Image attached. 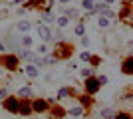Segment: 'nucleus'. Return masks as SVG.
I'll list each match as a JSON object with an SVG mask.
<instances>
[{
  "instance_id": "b1692460",
  "label": "nucleus",
  "mask_w": 133,
  "mask_h": 119,
  "mask_svg": "<svg viewBox=\"0 0 133 119\" xmlns=\"http://www.w3.org/2000/svg\"><path fill=\"white\" fill-rule=\"evenodd\" d=\"M68 93H70V89H66V87H64V89H60V93H58V97H66Z\"/></svg>"
},
{
  "instance_id": "a211bd4d",
  "label": "nucleus",
  "mask_w": 133,
  "mask_h": 119,
  "mask_svg": "<svg viewBox=\"0 0 133 119\" xmlns=\"http://www.w3.org/2000/svg\"><path fill=\"white\" fill-rule=\"evenodd\" d=\"M70 115H74V117L82 115V107H72V109H70Z\"/></svg>"
},
{
  "instance_id": "20e7f679",
  "label": "nucleus",
  "mask_w": 133,
  "mask_h": 119,
  "mask_svg": "<svg viewBox=\"0 0 133 119\" xmlns=\"http://www.w3.org/2000/svg\"><path fill=\"white\" fill-rule=\"evenodd\" d=\"M46 109H48V103H46L44 99H36V101H32V111L42 113V111H46Z\"/></svg>"
},
{
  "instance_id": "2eb2a0df",
  "label": "nucleus",
  "mask_w": 133,
  "mask_h": 119,
  "mask_svg": "<svg viewBox=\"0 0 133 119\" xmlns=\"http://www.w3.org/2000/svg\"><path fill=\"white\" fill-rule=\"evenodd\" d=\"M83 32H85V26H83V24L79 22L78 26H76V34H78V36H83Z\"/></svg>"
},
{
  "instance_id": "f3484780",
  "label": "nucleus",
  "mask_w": 133,
  "mask_h": 119,
  "mask_svg": "<svg viewBox=\"0 0 133 119\" xmlns=\"http://www.w3.org/2000/svg\"><path fill=\"white\" fill-rule=\"evenodd\" d=\"M76 16H78V12L74 10V8H70V10H66V18H68V20H70V18H76Z\"/></svg>"
},
{
  "instance_id": "0eeeda50",
  "label": "nucleus",
  "mask_w": 133,
  "mask_h": 119,
  "mask_svg": "<svg viewBox=\"0 0 133 119\" xmlns=\"http://www.w3.org/2000/svg\"><path fill=\"white\" fill-rule=\"evenodd\" d=\"M18 113H22V115H30V113H32V105H30L28 101L18 103Z\"/></svg>"
},
{
  "instance_id": "423d86ee",
  "label": "nucleus",
  "mask_w": 133,
  "mask_h": 119,
  "mask_svg": "<svg viewBox=\"0 0 133 119\" xmlns=\"http://www.w3.org/2000/svg\"><path fill=\"white\" fill-rule=\"evenodd\" d=\"M121 69H123V74H133V58L131 56H127L125 58V62H123V66H121Z\"/></svg>"
},
{
  "instance_id": "f03ea898",
  "label": "nucleus",
  "mask_w": 133,
  "mask_h": 119,
  "mask_svg": "<svg viewBox=\"0 0 133 119\" xmlns=\"http://www.w3.org/2000/svg\"><path fill=\"white\" fill-rule=\"evenodd\" d=\"M18 99L16 97H6V101H4V107L10 111V113H18Z\"/></svg>"
},
{
  "instance_id": "39448f33",
  "label": "nucleus",
  "mask_w": 133,
  "mask_h": 119,
  "mask_svg": "<svg viewBox=\"0 0 133 119\" xmlns=\"http://www.w3.org/2000/svg\"><path fill=\"white\" fill-rule=\"evenodd\" d=\"M4 66H6L8 69H16V68H18V58L12 56V54H8V56L4 58Z\"/></svg>"
},
{
  "instance_id": "412c9836",
  "label": "nucleus",
  "mask_w": 133,
  "mask_h": 119,
  "mask_svg": "<svg viewBox=\"0 0 133 119\" xmlns=\"http://www.w3.org/2000/svg\"><path fill=\"white\" fill-rule=\"evenodd\" d=\"M82 75H83V78H91V69H89V68L82 69Z\"/></svg>"
},
{
  "instance_id": "dca6fc26",
  "label": "nucleus",
  "mask_w": 133,
  "mask_h": 119,
  "mask_svg": "<svg viewBox=\"0 0 133 119\" xmlns=\"http://www.w3.org/2000/svg\"><path fill=\"white\" fill-rule=\"evenodd\" d=\"M68 24H70V20H68L66 16H62V18H58V26H62V28H64V26H68Z\"/></svg>"
},
{
  "instance_id": "ddd939ff",
  "label": "nucleus",
  "mask_w": 133,
  "mask_h": 119,
  "mask_svg": "<svg viewBox=\"0 0 133 119\" xmlns=\"http://www.w3.org/2000/svg\"><path fill=\"white\" fill-rule=\"evenodd\" d=\"M18 30H20V32H28V30H30V22H18V26H16Z\"/></svg>"
},
{
  "instance_id": "bb28decb",
  "label": "nucleus",
  "mask_w": 133,
  "mask_h": 119,
  "mask_svg": "<svg viewBox=\"0 0 133 119\" xmlns=\"http://www.w3.org/2000/svg\"><path fill=\"white\" fill-rule=\"evenodd\" d=\"M56 62H58V58H52V56L46 58V64H56Z\"/></svg>"
},
{
  "instance_id": "6ab92c4d",
  "label": "nucleus",
  "mask_w": 133,
  "mask_h": 119,
  "mask_svg": "<svg viewBox=\"0 0 133 119\" xmlns=\"http://www.w3.org/2000/svg\"><path fill=\"white\" fill-rule=\"evenodd\" d=\"M79 58H82L83 62H89V60H91V56H89V52H83V54H79Z\"/></svg>"
},
{
  "instance_id": "c85d7f7f",
  "label": "nucleus",
  "mask_w": 133,
  "mask_h": 119,
  "mask_svg": "<svg viewBox=\"0 0 133 119\" xmlns=\"http://www.w3.org/2000/svg\"><path fill=\"white\" fill-rule=\"evenodd\" d=\"M60 2H62V4H68V2H70V0H60Z\"/></svg>"
},
{
  "instance_id": "7c9ffc66",
  "label": "nucleus",
  "mask_w": 133,
  "mask_h": 119,
  "mask_svg": "<svg viewBox=\"0 0 133 119\" xmlns=\"http://www.w3.org/2000/svg\"><path fill=\"white\" fill-rule=\"evenodd\" d=\"M91 2H94V0H91Z\"/></svg>"
},
{
  "instance_id": "f8f14e48",
  "label": "nucleus",
  "mask_w": 133,
  "mask_h": 119,
  "mask_svg": "<svg viewBox=\"0 0 133 119\" xmlns=\"http://www.w3.org/2000/svg\"><path fill=\"white\" fill-rule=\"evenodd\" d=\"M18 95L30 97V95H32V89H30V87H20V89H18Z\"/></svg>"
},
{
  "instance_id": "aec40b11",
  "label": "nucleus",
  "mask_w": 133,
  "mask_h": 119,
  "mask_svg": "<svg viewBox=\"0 0 133 119\" xmlns=\"http://www.w3.org/2000/svg\"><path fill=\"white\" fill-rule=\"evenodd\" d=\"M22 44L24 46H32V38H30V36H24V38H22Z\"/></svg>"
},
{
  "instance_id": "f257e3e1",
  "label": "nucleus",
  "mask_w": 133,
  "mask_h": 119,
  "mask_svg": "<svg viewBox=\"0 0 133 119\" xmlns=\"http://www.w3.org/2000/svg\"><path fill=\"white\" fill-rule=\"evenodd\" d=\"M38 36H40L42 40H44V42H50V40H54V38H52L50 28H48L46 24H40V26H38Z\"/></svg>"
},
{
  "instance_id": "c756f323",
  "label": "nucleus",
  "mask_w": 133,
  "mask_h": 119,
  "mask_svg": "<svg viewBox=\"0 0 133 119\" xmlns=\"http://www.w3.org/2000/svg\"><path fill=\"white\" fill-rule=\"evenodd\" d=\"M105 4H113V0H105Z\"/></svg>"
},
{
  "instance_id": "a878e982",
  "label": "nucleus",
  "mask_w": 133,
  "mask_h": 119,
  "mask_svg": "<svg viewBox=\"0 0 133 119\" xmlns=\"http://www.w3.org/2000/svg\"><path fill=\"white\" fill-rule=\"evenodd\" d=\"M54 113H56V117H62V115H64V109L56 107V109H54Z\"/></svg>"
},
{
  "instance_id": "4be33fe9",
  "label": "nucleus",
  "mask_w": 133,
  "mask_h": 119,
  "mask_svg": "<svg viewBox=\"0 0 133 119\" xmlns=\"http://www.w3.org/2000/svg\"><path fill=\"white\" fill-rule=\"evenodd\" d=\"M115 119H131L129 113H115Z\"/></svg>"
},
{
  "instance_id": "7ed1b4c3",
  "label": "nucleus",
  "mask_w": 133,
  "mask_h": 119,
  "mask_svg": "<svg viewBox=\"0 0 133 119\" xmlns=\"http://www.w3.org/2000/svg\"><path fill=\"white\" fill-rule=\"evenodd\" d=\"M97 89H99V81H97L95 78H88L85 79V91H88V93H95Z\"/></svg>"
},
{
  "instance_id": "4468645a",
  "label": "nucleus",
  "mask_w": 133,
  "mask_h": 119,
  "mask_svg": "<svg viewBox=\"0 0 133 119\" xmlns=\"http://www.w3.org/2000/svg\"><path fill=\"white\" fill-rule=\"evenodd\" d=\"M82 6L85 8V10L91 12V8H94V2H91V0H82Z\"/></svg>"
},
{
  "instance_id": "cd10ccee",
  "label": "nucleus",
  "mask_w": 133,
  "mask_h": 119,
  "mask_svg": "<svg viewBox=\"0 0 133 119\" xmlns=\"http://www.w3.org/2000/svg\"><path fill=\"white\" fill-rule=\"evenodd\" d=\"M97 81H99V85H101V83H107V78H105V75H99V78H97Z\"/></svg>"
},
{
  "instance_id": "393cba45",
  "label": "nucleus",
  "mask_w": 133,
  "mask_h": 119,
  "mask_svg": "<svg viewBox=\"0 0 133 119\" xmlns=\"http://www.w3.org/2000/svg\"><path fill=\"white\" fill-rule=\"evenodd\" d=\"M4 97H8V89L2 87V89H0V99H4Z\"/></svg>"
},
{
  "instance_id": "1a4fd4ad",
  "label": "nucleus",
  "mask_w": 133,
  "mask_h": 119,
  "mask_svg": "<svg viewBox=\"0 0 133 119\" xmlns=\"http://www.w3.org/2000/svg\"><path fill=\"white\" fill-rule=\"evenodd\" d=\"M20 58H22V60H28V62H32V64H34L38 56H34L30 50H24V52H20Z\"/></svg>"
},
{
  "instance_id": "9b49d317",
  "label": "nucleus",
  "mask_w": 133,
  "mask_h": 119,
  "mask_svg": "<svg viewBox=\"0 0 133 119\" xmlns=\"http://www.w3.org/2000/svg\"><path fill=\"white\" fill-rule=\"evenodd\" d=\"M109 24H111V20H107L105 16H99V18H97V26H99V28H107Z\"/></svg>"
},
{
  "instance_id": "9d476101",
  "label": "nucleus",
  "mask_w": 133,
  "mask_h": 119,
  "mask_svg": "<svg viewBox=\"0 0 133 119\" xmlns=\"http://www.w3.org/2000/svg\"><path fill=\"white\" fill-rule=\"evenodd\" d=\"M101 117L103 119H115V111H113V109L111 107H105V109H101Z\"/></svg>"
},
{
  "instance_id": "6e6552de",
  "label": "nucleus",
  "mask_w": 133,
  "mask_h": 119,
  "mask_svg": "<svg viewBox=\"0 0 133 119\" xmlns=\"http://www.w3.org/2000/svg\"><path fill=\"white\" fill-rule=\"evenodd\" d=\"M26 75H28V78H32V79H36L40 75V69L36 68V66H28V68H26Z\"/></svg>"
},
{
  "instance_id": "5701e85b",
  "label": "nucleus",
  "mask_w": 133,
  "mask_h": 119,
  "mask_svg": "<svg viewBox=\"0 0 133 119\" xmlns=\"http://www.w3.org/2000/svg\"><path fill=\"white\" fill-rule=\"evenodd\" d=\"M82 103H83V105H88V103H91V97H88V95H82Z\"/></svg>"
}]
</instances>
